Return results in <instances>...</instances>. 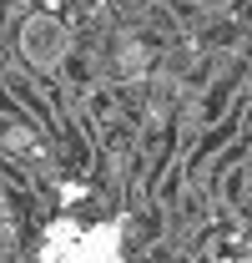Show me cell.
Returning a JSON list of instances; mask_svg holds the SVG:
<instances>
[{"label":"cell","mask_w":252,"mask_h":263,"mask_svg":"<svg viewBox=\"0 0 252 263\" xmlns=\"http://www.w3.org/2000/svg\"><path fill=\"white\" fill-rule=\"evenodd\" d=\"M20 56L35 66V71H56V66L71 56V31H66L56 15H31L20 26Z\"/></svg>","instance_id":"cell-1"},{"label":"cell","mask_w":252,"mask_h":263,"mask_svg":"<svg viewBox=\"0 0 252 263\" xmlns=\"http://www.w3.org/2000/svg\"><path fill=\"white\" fill-rule=\"evenodd\" d=\"M247 263H252V258H247Z\"/></svg>","instance_id":"cell-2"}]
</instances>
